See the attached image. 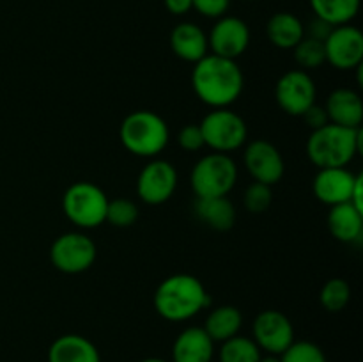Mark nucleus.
Segmentation results:
<instances>
[{"mask_svg": "<svg viewBox=\"0 0 363 362\" xmlns=\"http://www.w3.org/2000/svg\"><path fill=\"white\" fill-rule=\"evenodd\" d=\"M245 77L236 60L208 53L195 62L191 73V87L206 105L213 109H227L243 92Z\"/></svg>", "mask_w": 363, "mask_h": 362, "instance_id": "nucleus-1", "label": "nucleus"}, {"mask_svg": "<svg viewBox=\"0 0 363 362\" xmlns=\"http://www.w3.org/2000/svg\"><path fill=\"white\" fill-rule=\"evenodd\" d=\"M155 309L163 319L186 322L209 305L204 284L190 273H176L160 283L155 291Z\"/></svg>", "mask_w": 363, "mask_h": 362, "instance_id": "nucleus-2", "label": "nucleus"}, {"mask_svg": "<svg viewBox=\"0 0 363 362\" xmlns=\"http://www.w3.org/2000/svg\"><path fill=\"white\" fill-rule=\"evenodd\" d=\"M362 148V128H344L333 123L312 131L307 141L308 158L319 169L350 165Z\"/></svg>", "mask_w": 363, "mask_h": 362, "instance_id": "nucleus-3", "label": "nucleus"}, {"mask_svg": "<svg viewBox=\"0 0 363 362\" xmlns=\"http://www.w3.org/2000/svg\"><path fill=\"white\" fill-rule=\"evenodd\" d=\"M119 138L131 155L152 158L169 144V124L151 110H135L121 123Z\"/></svg>", "mask_w": 363, "mask_h": 362, "instance_id": "nucleus-4", "label": "nucleus"}, {"mask_svg": "<svg viewBox=\"0 0 363 362\" xmlns=\"http://www.w3.org/2000/svg\"><path fill=\"white\" fill-rule=\"evenodd\" d=\"M236 162L225 153H209L195 163L190 183L197 197H223L236 187Z\"/></svg>", "mask_w": 363, "mask_h": 362, "instance_id": "nucleus-5", "label": "nucleus"}, {"mask_svg": "<svg viewBox=\"0 0 363 362\" xmlns=\"http://www.w3.org/2000/svg\"><path fill=\"white\" fill-rule=\"evenodd\" d=\"M108 197L105 192L89 181H77L62 197L64 215L80 229H92L105 222Z\"/></svg>", "mask_w": 363, "mask_h": 362, "instance_id": "nucleus-6", "label": "nucleus"}, {"mask_svg": "<svg viewBox=\"0 0 363 362\" xmlns=\"http://www.w3.org/2000/svg\"><path fill=\"white\" fill-rule=\"evenodd\" d=\"M204 146L215 153L236 151L247 142L248 128L240 114L229 109H215L201 121Z\"/></svg>", "mask_w": 363, "mask_h": 362, "instance_id": "nucleus-7", "label": "nucleus"}, {"mask_svg": "<svg viewBox=\"0 0 363 362\" xmlns=\"http://www.w3.org/2000/svg\"><path fill=\"white\" fill-rule=\"evenodd\" d=\"M96 256H98V247L94 241L87 234L77 233V231L60 234L50 247L52 265L59 272L69 273V275L87 272L94 265Z\"/></svg>", "mask_w": 363, "mask_h": 362, "instance_id": "nucleus-8", "label": "nucleus"}, {"mask_svg": "<svg viewBox=\"0 0 363 362\" xmlns=\"http://www.w3.org/2000/svg\"><path fill=\"white\" fill-rule=\"evenodd\" d=\"M254 343L264 353L282 355L294 343V327L284 312L266 309L254 319Z\"/></svg>", "mask_w": 363, "mask_h": 362, "instance_id": "nucleus-9", "label": "nucleus"}, {"mask_svg": "<svg viewBox=\"0 0 363 362\" xmlns=\"http://www.w3.org/2000/svg\"><path fill=\"white\" fill-rule=\"evenodd\" d=\"M326 62L340 71L357 70L363 62V34L354 25L333 27L325 39Z\"/></svg>", "mask_w": 363, "mask_h": 362, "instance_id": "nucleus-10", "label": "nucleus"}, {"mask_svg": "<svg viewBox=\"0 0 363 362\" xmlns=\"http://www.w3.org/2000/svg\"><path fill=\"white\" fill-rule=\"evenodd\" d=\"M315 84L311 75L303 70H291L279 78L275 87V99L280 109L294 117L315 103Z\"/></svg>", "mask_w": 363, "mask_h": 362, "instance_id": "nucleus-11", "label": "nucleus"}, {"mask_svg": "<svg viewBox=\"0 0 363 362\" xmlns=\"http://www.w3.org/2000/svg\"><path fill=\"white\" fill-rule=\"evenodd\" d=\"M243 163L254 181L264 183L268 187L279 183L286 172L282 153L273 142L266 141V138L248 142L243 153Z\"/></svg>", "mask_w": 363, "mask_h": 362, "instance_id": "nucleus-12", "label": "nucleus"}, {"mask_svg": "<svg viewBox=\"0 0 363 362\" xmlns=\"http://www.w3.org/2000/svg\"><path fill=\"white\" fill-rule=\"evenodd\" d=\"M177 187L176 167L167 160H151L137 180L138 197L145 204L158 206L169 201Z\"/></svg>", "mask_w": 363, "mask_h": 362, "instance_id": "nucleus-13", "label": "nucleus"}, {"mask_svg": "<svg viewBox=\"0 0 363 362\" xmlns=\"http://www.w3.org/2000/svg\"><path fill=\"white\" fill-rule=\"evenodd\" d=\"M208 45L213 55L236 60L250 45V28L241 18L222 16L213 25Z\"/></svg>", "mask_w": 363, "mask_h": 362, "instance_id": "nucleus-14", "label": "nucleus"}, {"mask_svg": "<svg viewBox=\"0 0 363 362\" xmlns=\"http://www.w3.org/2000/svg\"><path fill=\"white\" fill-rule=\"evenodd\" d=\"M360 176L362 174H353L346 167L319 169L314 177V183H312V192L323 204L337 206L342 202H351L353 190Z\"/></svg>", "mask_w": 363, "mask_h": 362, "instance_id": "nucleus-15", "label": "nucleus"}, {"mask_svg": "<svg viewBox=\"0 0 363 362\" xmlns=\"http://www.w3.org/2000/svg\"><path fill=\"white\" fill-rule=\"evenodd\" d=\"M325 110L330 123L344 128H362L363 102L357 91L347 87L335 89L326 98Z\"/></svg>", "mask_w": 363, "mask_h": 362, "instance_id": "nucleus-16", "label": "nucleus"}, {"mask_svg": "<svg viewBox=\"0 0 363 362\" xmlns=\"http://www.w3.org/2000/svg\"><path fill=\"white\" fill-rule=\"evenodd\" d=\"M215 341L202 327H188L172 344V362H211Z\"/></svg>", "mask_w": 363, "mask_h": 362, "instance_id": "nucleus-17", "label": "nucleus"}, {"mask_svg": "<svg viewBox=\"0 0 363 362\" xmlns=\"http://www.w3.org/2000/svg\"><path fill=\"white\" fill-rule=\"evenodd\" d=\"M170 48L184 62H199L208 55V35L199 25L183 21L170 32Z\"/></svg>", "mask_w": 363, "mask_h": 362, "instance_id": "nucleus-18", "label": "nucleus"}, {"mask_svg": "<svg viewBox=\"0 0 363 362\" xmlns=\"http://www.w3.org/2000/svg\"><path fill=\"white\" fill-rule=\"evenodd\" d=\"M48 362H101L92 341L80 334H64L48 348Z\"/></svg>", "mask_w": 363, "mask_h": 362, "instance_id": "nucleus-19", "label": "nucleus"}, {"mask_svg": "<svg viewBox=\"0 0 363 362\" xmlns=\"http://www.w3.org/2000/svg\"><path fill=\"white\" fill-rule=\"evenodd\" d=\"M330 234L342 243H354L360 241L363 234V212L351 202L330 206L328 219Z\"/></svg>", "mask_w": 363, "mask_h": 362, "instance_id": "nucleus-20", "label": "nucleus"}, {"mask_svg": "<svg viewBox=\"0 0 363 362\" xmlns=\"http://www.w3.org/2000/svg\"><path fill=\"white\" fill-rule=\"evenodd\" d=\"M195 215L202 224L215 231H229L236 224V208L227 195L223 197H197Z\"/></svg>", "mask_w": 363, "mask_h": 362, "instance_id": "nucleus-21", "label": "nucleus"}, {"mask_svg": "<svg viewBox=\"0 0 363 362\" xmlns=\"http://www.w3.org/2000/svg\"><path fill=\"white\" fill-rule=\"evenodd\" d=\"M266 35L280 50H293L305 38V25L296 14L280 11L268 20Z\"/></svg>", "mask_w": 363, "mask_h": 362, "instance_id": "nucleus-22", "label": "nucleus"}, {"mask_svg": "<svg viewBox=\"0 0 363 362\" xmlns=\"http://www.w3.org/2000/svg\"><path fill=\"white\" fill-rule=\"evenodd\" d=\"M241 327H243V314L240 309L234 305H220L209 312L202 329L215 343H223L238 336Z\"/></svg>", "mask_w": 363, "mask_h": 362, "instance_id": "nucleus-23", "label": "nucleus"}, {"mask_svg": "<svg viewBox=\"0 0 363 362\" xmlns=\"http://www.w3.org/2000/svg\"><path fill=\"white\" fill-rule=\"evenodd\" d=\"M315 18L332 27L347 25L360 11V0H311Z\"/></svg>", "mask_w": 363, "mask_h": 362, "instance_id": "nucleus-24", "label": "nucleus"}, {"mask_svg": "<svg viewBox=\"0 0 363 362\" xmlns=\"http://www.w3.org/2000/svg\"><path fill=\"white\" fill-rule=\"evenodd\" d=\"M220 344H222L218 351L220 362H259L262 355L254 339L240 334Z\"/></svg>", "mask_w": 363, "mask_h": 362, "instance_id": "nucleus-25", "label": "nucleus"}, {"mask_svg": "<svg viewBox=\"0 0 363 362\" xmlns=\"http://www.w3.org/2000/svg\"><path fill=\"white\" fill-rule=\"evenodd\" d=\"M351 300V286L340 277L330 279L323 284L321 293H319V302L328 312H340L346 309Z\"/></svg>", "mask_w": 363, "mask_h": 362, "instance_id": "nucleus-26", "label": "nucleus"}, {"mask_svg": "<svg viewBox=\"0 0 363 362\" xmlns=\"http://www.w3.org/2000/svg\"><path fill=\"white\" fill-rule=\"evenodd\" d=\"M294 52V60L300 66V70L308 71V70H318L321 64L326 62L325 55V43L319 41V39L308 38L305 35L300 43L293 48Z\"/></svg>", "mask_w": 363, "mask_h": 362, "instance_id": "nucleus-27", "label": "nucleus"}, {"mask_svg": "<svg viewBox=\"0 0 363 362\" xmlns=\"http://www.w3.org/2000/svg\"><path fill=\"white\" fill-rule=\"evenodd\" d=\"M138 206L131 199H112L106 206L105 222L113 227H131L138 220Z\"/></svg>", "mask_w": 363, "mask_h": 362, "instance_id": "nucleus-28", "label": "nucleus"}, {"mask_svg": "<svg viewBox=\"0 0 363 362\" xmlns=\"http://www.w3.org/2000/svg\"><path fill=\"white\" fill-rule=\"evenodd\" d=\"M282 362H328L321 348L311 341H294L282 355Z\"/></svg>", "mask_w": 363, "mask_h": 362, "instance_id": "nucleus-29", "label": "nucleus"}, {"mask_svg": "<svg viewBox=\"0 0 363 362\" xmlns=\"http://www.w3.org/2000/svg\"><path fill=\"white\" fill-rule=\"evenodd\" d=\"M272 187H268L264 183H259V181H254V183L248 185L243 194L245 209L250 213H255V215L268 212L269 206H272Z\"/></svg>", "mask_w": 363, "mask_h": 362, "instance_id": "nucleus-30", "label": "nucleus"}, {"mask_svg": "<svg viewBox=\"0 0 363 362\" xmlns=\"http://www.w3.org/2000/svg\"><path fill=\"white\" fill-rule=\"evenodd\" d=\"M177 144L181 146V149L188 153L199 151L201 148H204L201 124H186V126L181 128L179 133H177Z\"/></svg>", "mask_w": 363, "mask_h": 362, "instance_id": "nucleus-31", "label": "nucleus"}, {"mask_svg": "<svg viewBox=\"0 0 363 362\" xmlns=\"http://www.w3.org/2000/svg\"><path fill=\"white\" fill-rule=\"evenodd\" d=\"M194 9L206 18H222L225 16L230 6V0H191Z\"/></svg>", "mask_w": 363, "mask_h": 362, "instance_id": "nucleus-32", "label": "nucleus"}, {"mask_svg": "<svg viewBox=\"0 0 363 362\" xmlns=\"http://www.w3.org/2000/svg\"><path fill=\"white\" fill-rule=\"evenodd\" d=\"M301 119L305 121V124H307V126L312 128V131L319 130V128H323L325 124L330 123L328 114H326L325 106H319V105H315V103L312 106H308V109L301 114Z\"/></svg>", "mask_w": 363, "mask_h": 362, "instance_id": "nucleus-33", "label": "nucleus"}, {"mask_svg": "<svg viewBox=\"0 0 363 362\" xmlns=\"http://www.w3.org/2000/svg\"><path fill=\"white\" fill-rule=\"evenodd\" d=\"M332 28H333L332 25H328L326 21L315 18V20L311 23V28H308V38L319 39V41L325 43V39L328 38V34L332 32Z\"/></svg>", "mask_w": 363, "mask_h": 362, "instance_id": "nucleus-34", "label": "nucleus"}, {"mask_svg": "<svg viewBox=\"0 0 363 362\" xmlns=\"http://www.w3.org/2000/svg\"><path fill=\"white\" fill-rule=\"evenodd\" d=\"M165 2V7L176 16H181V14H186L188 11L194 9V2L191 0H163Z\"/></svg>", "mask_w": 363, "mask_h": 362, "instance_id": "nucleus-35", "label": "nucleus"}, {"mask_svg": "<svg viewBox=\"0 0 363 362\" xmlns=\"http://www.w3.org/2000/svg\"><path fill=\"white\" fill-rule=\"evenodd\" d=\"M259 362H282V361H280V355L266 353V355H261V358H259Z\"/></svg>", "mask_w": 363, "mask_h": 362, "instance_id": "nucleus-36", "label": "nucleus"}, {"mask_svg": "<svg viewBox=\"0 0 363 362\" xmlns=\"http://www.w3.org/2000/svg\"><path fill=\"white\" fill-rule=\"evenodd\" d=\"M140 362H167V361H163V358H160V357H149V358H144V361H140Z\"/></svg>", "mask_w": 363, "mask_h": 362, "instance_id": "nucleus-37", "label": "nucleus"}]
</instances>
